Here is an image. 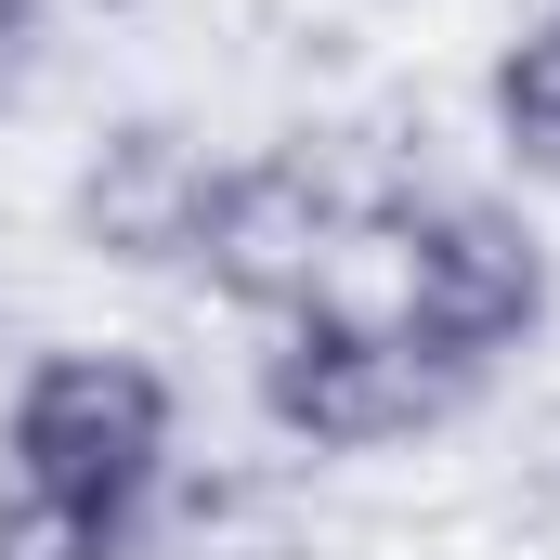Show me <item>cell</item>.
<instances>
[{"instance_id": "7a4b0ae2", "label": "cell", "mask_w": 560, "mask_h": 560, "mask_svg": "<svg viewBox=\"0 0 560 560\" xmlns=\"http://www.w3.org/2000/svg\"><path fill=\"white\" fill-rule=\"evenodd\" d=\"M170 443H183V392L143 365L131 339H52L13 405H0V469L39 482V495H92V509H131L170 482Z\"/></svg>"}, {"instance_id": "8992f818", "label": "cell", "mask_w": 560, "mask_h": 560, "mask_svg": "<svg viewBox=\"0 0 560 560\" xmlns=\"http://www.w3.org/2000/svg\"><path fill=\"white\" fill-rule=\"evenodd\" d=\"M482 118H495L509 183L560 196V0H548V13H522V26H509V52L482 66Z\"/></svg>"}, {"instance_id": "52a82bcc", "label": "cell", "mask_w": 560, "mask_h": 560, "mask_svg": "<svg viewBox=\"0 0 560 560\" xmlns=\"http://www.w3.org/2000/svg\"><path fill=\"white\" fill-rule=\"evenodd\" d=\"M143 522L131 509H92V495H39L0 469V560H131Z\"/></svg>"}, {"instance_id": "5b68a950", "label": "cell", "mask_w": 560, "mask_h": 560, "mask_svg": "<svg viewBox=\"0 0 560 560\" xmlns=\"http://www.w3.org/2000/svg\"><path fill=\"white\" fill-rule=\"evenodd\" d=\"M209 183H222V156H209L196 118H118V131L79 143V170H66V235L92 261H118V275H183Z\"/></svg>"}, {"instance_id": "277c9868", "label": "cell", "mask_w": 560, "mask_h": 560, "mask_svg": "<svg viewBox=\"0 0 560 560\" xmlns=\"http://www.w3.org/2000/svg\"><path fill=\"white\" fill-rule=\"evenodd\" d=\"M352 248H365L352 183H339L313 143H261V156H222L183 275L209 287V300H235V313H261V326H287V313L339 300V261H352Z\"/></svg>"}, {"instance_id": "9c48e42d", "label": "cell", "mask_w": 560, "mask_h": 560, "mask_svg": "<svg viewBox=\"0 0 560 560\" xmlns=\"http://www.w3.org/2000/svg\"><path fill=\"white\" fill-rule=\"evenodd\" d=\"M92 13H131V0H92Z\"/></svg>"}, {"instance_id": "6da1fadb", "label": "cell", "mask_w": 560, "mask_h": 560, "mask_svg": "<svg viewBox=\"0 0 560 560\" xmlns=\"http://www.w3.org/2000/svg\"><path fill=\"white\" fill-rule=\"evenodd\" d=\"M365 235L392 248V300L378 313L443 378H495L509 352H535V326L560 300V261H548V235H535L522 196H405Z\"/></svg>"}, {"instance_id": "ba28073f", "label": "cell", "mask_w": 560, "mask_h": 560, "mask_svg": "<svg viewBox=\"0 0 560 560\" xmlns=\"http://www.w3.org/2000/svg\"><path fill=\"white\" fill-rule=\"evenodd\" d=\"M39 13H52V0H0V92L39 66Z\"/></svg>"}, {"instance_id": "3957f363", "label": "cell", "mask_w": 560, "mask_h": 560, "mask_svg": "<svg viewBox=\"0 0 560 560\" xmlns=\"http://www.w3.org/2000/svg\"><path fill=\"white\" fill-rule=\"evenodd\" d=\"M456 392L469 378H443L418 339L392 313H365V300H313V313L261 326V365H248L261 430L300 443V456H392V443L456 418Z\"/></svg>"}]
</instances>
